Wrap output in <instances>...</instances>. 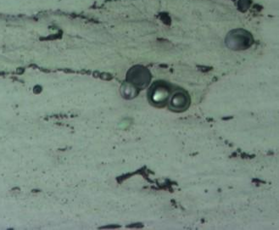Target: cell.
I'll use <instances>...</instances> for the list:
<instances>
[{
    "label": "cell",
    "instance_id": "2",
    "mask_svg": "<svg viewBox=\"0 0 279 230\" xmlns=\"http://www.w3.org/2000/svg\"><path fill=\"white\" fill-rule=\"evenodd\" d=\"M169 97V90L165 87H158L154 90L152 94V100L156 104H165L166 101Z\"/></svg>",
    "mask_w": 279,
    "mask_h": 230
},
{
    "label": "cell",
    "instance_id": "1",
    "mask_svg": "<svg viewBox=\"0 0 279 230\" xmlns=\"http://www.w3.org/2000/svg\"><path fill=\"white\" fill-rule=\"evenodd\" d=\"M190 100L188 96L184 92H178L173 94L170 100V109L174 112H182L190 106Z\"/></svg>",
    "mask_w": 279,
    "mask_h": 230
}]
</instances>
